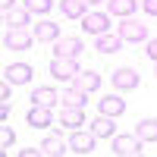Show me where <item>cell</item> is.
I'll list each match as a JSON object with an SVG mask.
<instances>
[{
    "instance_id": "8fae6325",
    "label": "cell",
    "mask_w": 157,
    "mask_h": 157,
    "mask_svg": "<svg viewBox=\"0 0 157 157\" xmlns=\"http://www.w3.org/2000/svg\"><path fill=\"white\" fill-rule=\"evenodd\" d=\"M32 32H25V29H10L6 32V47L10 50H29L32 47Z\"/></svg>"
},
{
    "instance_id": "8992f818",
    "label": "cell",
    "mask_w": 157,
    "mask_h": 157,
    "mask_svg": "<svg viewBox=\"0 0 157 157\" xmlns=\"http://www.w3.org/2000/svg\"><path fill=\"white\" fill-rule=\"evenodd\" d=\"M82 50H85L82 38H57L54 57H72V60H78V54H82Z\"/></svg>"
},
{
    "instance_id": "9a60e30c",
    "label": "cell",
    "mask_w": 157,
    "mask_h": 157,
    "mask_svg": "<svg viewBox=\"0 0 157 157\" xmlns=\"http://www.w3.org/2000/svg\"><path fill=\"white\" fill-rule=\"evenodd\" d=\"M38 148H41V154H63V151H69V141L63 135H57V132H50Z\"/></svg>"
},
{
    "instance_id": "7a4b0ae2",
    "label": "cell",
    "mask_w": 157,
    "mask_h": 157,
    "mask_svg": "<svg viewBox=\"0 0 157 157\" xmlns=\"http://www.w3.org/2000/svg\"><path fill=\"white\" fill-rule=\"evenodd\" d=\"M78 72H82V69H78V63L72 57H54V60H50V75L60 78V82H75Z\"/></svg>"
},
{
    "instance_id": "ffe728a7",
    "label": "cell",
    "mask_w": 157,
    "mask_h": 157,
    "mask_svg": "<svg viewBox=\"0 0 157 157\" xmlns=\"http://www.w3.org/2000/svg\"><path fill=\"white\" fill-rule=\"evenodd\" d=\"M60 10L66 19H82L85 16V0H60Z\"/></svg>"
},
{
    "instance_id": "5b68a950",
    "label": "cell",
    "mask_w": 157,
    "mask_h": 157,
    "mask_svg": "<svg viewBox=\"0 0 157 157\" xmlns=\"http://www.w3.org/2000/svg\"><path fill=\"white\" fill-rule=\"evenodd\" d=\"M138 82H141V78H138V72H135L132 66H123V69L113 72V88H116V91H135Z\"/></svg>"
},
{
    "instance_id": "7402d4cb",
    "label": "cell",
    "mask_w": 157,
    "mask_h": 157,
    "mask_svg": "<svg viewBox=\"0 0 157 157\" xmlns=\"http://www.w3.org/2000/svg\"><path fill=\"white\" fill-rule=\"evenodd\" d=\"M85 94H88V91H82L78 85L69 82V88L63 91V104H69V107H85Z\"/></svg>"
},
{
    "instance_id": "4316f807",
    "label": "cell",
    "mask_w": 157,
    "mask_h": 157,
    "mask_svg": "<svg viewBox=\"0 0 157 157\" xmlns=\"http://www.w3.org/2000/svg\"><path fill=\"white\" fill-rule=\"evenodd\" d=\"M145 50H148V57H151V60H157V38H151Z\"/></svg>"
},
{
    "instance_id": "7c38bea8",
    "label": "cell",
    "mask_w": 157,
    "mask_h": 157,
    "mask_svg": "<svg viewBox=\"0 0 157 157\" xmlns=\"http://www.w3.org/2000/svg\"><path fill=\"white\" fill-rule=\"evenodd\" d=\"M91 132H94L98 138H113V135H116V123H113V116L101 113L98 120H91Z\"/></svg>"
},
{
    "instance_id": "44dd1931",
    "label": "cell",
    "mask_w": 157,
    "mask_h": 157,
    "mask_svg": "<svg viewBox=\"0 0 157 157\" xmlns=\"http://www.w3.org/2000/svg\"><path fill=\"white\" fill-rule=\"evenodd\" d=\"M135 135L141 138V141H157V120H141L138 126H135Z\"/></svg>"
},
{
    "instance_id": "d4e9b609",
    "label": "cell",
    "mask_w": 157,
    "mask_h": 157,
    "mask_svg": "<svg viewBox=\"0 0 157 157\" xmlns=\"http://www.w3.org/2000/svg\"><path fill=\"white\" fill-rule=\"evenodd\" d=\"M0 145H3L6 151H10L13 145H16V132H13V129H10L6 123H3V126H0Z\"/></svg>"
},
{
    "instance_id": "ba28073f",
    "label": "cell",
    "mask_w": 157,
    "mask_h": 157,
    "mask_svg": "<svg viewBox=\"0 0 157 157\" xmlns=\"http://www.w3.org/2000/svg\"><path fill=\"white\" fill-rule=\"evenodd\" d=\"M82 25H85V32H91V35H104L110 29V16H107V13H85Z\"/></svg>"
},
{
    "instance_id": "83f0119b",
    "label": "cell",
    "mask_w": 157,
    "mask_h": 157,
    "mask_svg": "<svg viewBox=\"0 0 157 157\" xmlns=\"http://www.w3.org/2000/svg\"><path fill=\"white\" fill-rule=\"evenodd\" d=\"M145 13L148 16H157V0H145Z\"/></svg>"
},
{
    "instance_id": "9c48e42d",
    "label": "cell",
    "mask_w": 157,
    "mask_h": 157,
    "mask_svg": "<svg viewBox=\"0 0 157 157\" xmlns=\"http://www.w3.org/2000/svg\"><path fill=\"white\" fill-rule=\"evenodd\" d=\"M32 104H41V107H57V104H63V94H60L57 88H50V85H41V88H35Z\"/></svg>"
},
{
    "instance_id": "30bf717a",
    "label": "cell",
    "mask_w": 157,
    "mask_h": 157,
    "mask_svg": "<svg viewBox=\"0 0 157 157\" xmlns=\"http://www.w3.org/2000/svg\"><path fill=\"white\" fill-rule=\"evenodd\" d=\"M120 35H123V41H145V38H148V29H145V22H135L132 16H129V19L120 25Z\"/></svg>"
},
{
    "instance_id": "cb8c5ba5",
    "label": "cell",
    "mask_w": 157,
    "mask_h": 157,
    "mask_svg": "<svg viewBox=\"0 0 157 157\" xmlns=\"http://www.w3.org/2000/svg\"><path fill=\"white\" fill-rule=\"evenodd\" d=\"M22 6L32 13V16H44V13H50V6H54V0H22Z\"/></svg>"
},
{
    "instance_id": "52a82bcc",
    "label": "cell",
    "mask_w": 157,
    "mask_h": 157,
    "mask_svg": "<svg viewBox=\"0 0 157 157\" xmlns=\"http://www.w3.org/2000/svg\"><path fill=\"white\" fill-rule=\"evenodd\" d=\"M85 123V107H69V104H63L60 107V126H66V129H75Z\"/></svg>"
},
{
    "instance_id": "ac0fdd59",
    "label": "cell",
    "mask_w": 157,
    "mask_h": 157,
    "mask_svg": "<svg viewBox=\"0 0 157 157\" xmlns=\"http://www.w3.org/2000/svg\"><path fill=\"white\" fill-rule=\"evenodd\" d=\"M35 38L38 41H57L60 38V25L57 22H35Z\"/></svg>"
},
{
    "instance_id": "e0dca14e",
    "label": "cell",
    "mask_w": 157,
    "mask_h": 157,
    "mask_svg": "<svg viewBox=\"0 0 157 157\" xmlns=\"http://www.w3.org/2000/svg\"><path fill=\"white\" fill-rule=\"evenodd\" d=\"M72 85H78L82 91H88V94H91V91H98V88H101V75H98V72H91V69H82V72L75 75V82H72Z\"/></svg>"
},
{
    "instance_id": "6da1fadb",
    "label": "cell",
    "mask_w": 157,
    "mask_h": 157,
    "mask_svg": "<svg viewBox=\"0 0 157 157\" xmlns=\"http://www.w3.org/2000/svg\"><path fill=\"white\" fill-rule=\"evenodd\" d=\"M141 141L138 135H113V141H110V154H116V157H135V154H141Z\"/></svg>"
},
{
    "instance_id": "277c9868",
    "label": "cell",
    "mask_w": 157,
    "mask_h": 157,
    "mask_svg": "<svg viewBox=\"0 0 157 157\" xmlns=\"http://www.w3.org/2000/svg\"><path fill=\"white\" fill-rule=\"evenodd\" d=\"M94 141H98V135L91 132V129H88V132H78V129H75V132H72V138H69V151L85 157V154H91V151H94Z\"/></svg>"
},
{
    "instance_id": "d6986e66",
    "label": "cell",
    "mask_w": 157,
    "mask_h": 157,
    "mask_svg": "<svg viewBox=\"0 0 157 157\" xmlns=\"http://www.w3.org/2000/svg\"><path fill=\"white\" fill-rule=\"evenodd\" d=\"M3 16H6V22H10V29H25V25H29V19H32V13L29 10H16V6H13V10H3Z\"/></svg>"
},
{
    "instance_id": "5bb4252c",
    "label": "cell",
    "mask_w": 157,
    "mask_h": 157,
    "mask_svg": "<svg viewBox=\"0 0 157 157\" xmlns=\"http://www.w3.org/2000/svg\"><path fill=\"white\" fill-rule=\"evenodd\" d=\"M101 113H107V116H123L126 113V101L120 94H107V98H101Z\"/></svg>"
},
{
    "instance_id": "3957f363",
    "label": "cell",
    "mask_w": 157,
    "mask_h": 157,
    "mask_svg": "<svg viewBox=\"0 0 157 157\" xmlns=\"http://www.w3.org/2000/svg\"><path fill=\"white\" fill-rule=\"evenodd\" d=\"M25 123L32 129H50L54 126V107H41V104H32L29 116H25Z\"/></svg>"
},
{
    "instance_id": "f1b7e54d",
    "label": "cell",
    "mask_w": 157,
    "mask_h": 157,
    "mask_svg": "<svg viewBox=\"0 0 157 157\" xmlns=\"http://www.w3.org/2000/svg\"><path fill=\"white\" fill-rule=\"evenodd\" d=\"M13 3H16V0H3V10H13Z\"/></svg>"
},
{
    "instance_id": "4fadbf2b",
    "label": "cell",
    "mask_w": 157,
    "mask_h": 157,
    "mask_svg": "<svg viewBox=\"0 0 157 157\" xmlns=\"http://www.w3.org/2000/svg\"><path fill=\"white\" fill-rule=\"evenodd\" d=\"M32 66L29 63H10V69H6V78L13 85H25V82H32Z\"/></svg>"
},
{
    "instance_id": "f546056e",
    "label": "cell",
    "mask_w": 157,
    "mask_h": 157,
    "mask_svg": "<svg viewBox=\"0 0 157 157\" xmlns=\"http://www.w3.org/2000/svg\"><path fill=\"white\" fill-rule=\"evenodd\" d=\"M85 3H101V0H85Z\"/></svg>"
},
{
    "instance_id": "484cf974",
    "label": "cell",
    "mask_w": 157,
    "mask_h": 157,
    "mask_svg": "<svg viewBox=\"0 0 157 157\" xmlns=\"http://www.w3.org/2000/svg\"><path fill=\"white\" fill-rule=\"evenodd\" d=\"M0 120H10V101H3V98H0Z\"/></svg>"
},
{
    "instance_id": "2e32d148",
    "label": "cell",
    "mask_w": 157,
    "mask_h": 157,
    "mask_svg": "<svg viewBox=\"0 0 157 157\" xmlns=\"http://www.w3.org/2000/svg\"><path fill=\"white\" fill-rule=\"evenodd\" d=\"M101 54H116V50L123 47V35L116 32V35H110V32H104V35H98V44H94Z\"/></svg>"
},
{
    "instance_id": "4dcf8cb0",
    "label": "cell",
    "mask_w": 157,
    "mask_h": 157,
    "mask_svg": "<svg viewBox=\"0 0 157 157\" xmlns=\"http://www.w3.org/2000/svg\"><path fill=\"white\" fill-rule=\"evenodd\" d=\"M154 63H157V60H154ZM154 75H157V66H154Z\"/></svg>"
},
{
    "instance_id": "603a6c76",
    "label": "cell",
    "mask_w": 157,
    "mask_h": 157,
    "mask_svg": "<svg viewBox=\"0 0 157 157\" xmlns=\"http://www.w3.org/2000/svg\"><path fill=\"white\" fill-rule=\"evenodd\" d=\"M110 13H113V16L129 19V16L135 13V0H110Z\"/></svg>"
}]
</instances>
